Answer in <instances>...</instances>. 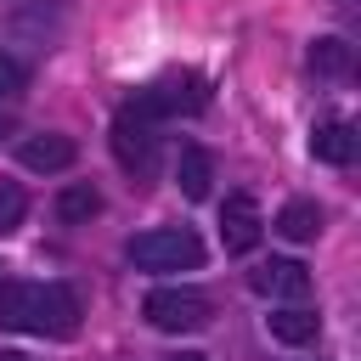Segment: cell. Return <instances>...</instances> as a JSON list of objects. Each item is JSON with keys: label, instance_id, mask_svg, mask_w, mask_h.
<instances>
[{"label": "cell", "instance_id": "4fadbf2b", "mask_svg": "<svg viewBox=\"0 0 361 361\" xmlns=\"http://www.w3.org/2000/svg\"><path fill=\"white\" fill-rule=\"evenodd\" d=\"M355 68V51H350V39H338V34H322L316 45H310V73H322V79H344Z\"/></svg>", "mask_w": 361, "mask_h": 361}, {"label": "cell", "instance_id": "ba28073f", "mask_svg": "<svg viewBox=\"0 0 361 361\" xmlns=\"http://www.w3.org/2000/svg\"><path fill=\"white\" fill-rule=\"evenodd\" d=\"M355 124H344V118H327V124H316L310 130V158L316 164H333V169H344V164H355Z\"/></svg>", "mask_w": 361, "mask_h": 361}, {"label": "cell", "instance_id": "5b68a950", "mask_svg": "<svg viewBox=\"0 0 361 361\" xmlns=\"http://www.w3.org/2000/svg\"><path fill=\"white\" fill-rule=\"evenodd\" d=\"M259 231H265L259 203H254L248 192H231V197L220 203V243H226V254H248V248L259 243Z\"/></svg>", "mask_w": 361, "mask_h": 361}, {"label": "cell", "instance_id": "8fae6325", "mask_svg": "<svg viewBox=\"0 0 361 361\" xmlns=\"http://www.w3.org/2000/svg\"><path fill=\"white\" fill-rule=\"evenodd\" d=\"M73 158H79V147H73L68 135H28V141H23V164H28V169H39V175L68 169Z\"/></svg>", "mask_w": 361, "mask_h": 361}, {"label": "cell", "instance_id": "7c38bea8", "mask_svg": "<svg viewBox=\"0 0 361 361\" xmlns=\"http://www.w3.org/2000/svg\"><path fill=\"white\" fill-rule=\"evenodd\" d=\"M102 214V192L90 186V180H68L62 192H56V220L62 226H85V220H96Z\"/></svg>", "mask_w": 361, "mask_h": 361}, {"label": "cell", "instance_id": "8992f818", "mask_svg": "<svg viewBox=\"0 0 361 361\" xmlns=\"http://www.w3.org/2000/svg\"><path fill=\"white\" fill-rule=\"evenodd\" d=\"M34 333H45V338H73V333H79V293L62 288V282H45L39 299H34Z\"/></svg>", "mask_w": 361, "mask_h": 361}, {"label": "cell", "instance_id": "277c9868", "mask_svg": "<svg viewBox=\"0 0 361 361\" xmlns=\"http://www.w3.org/2000/svg\"><path fill=\"white\" fill-rule=\"evenodd\" d=\"M113 158H118V169L135 175V180H152V169H158V135H152V124L135 118L130 107L113 118Z\"/></svg>", "mask_w": 361, "mask_h": 361}, {"label": "cell", "instance_id": "9a60e30c", "mask_svg": "<svg viewBox=\"0 0 361 361\" xmlns=\"http://www.w3.org/2000/svg\"><path fill=\"white\" fill-rule=\"evenodd\" d=\"M276 231H282V237H288V243H310V237H316V231H322V209H316V203H305V197H299V203H288V209H282V214H276Z\"/></svg>", "mask_w": 361, "mask_h": 361}, {"label": "cell", "instance_id": "ac0fdd59", "mask_svg": "<svg viewBox=\"0 0 361 361\" xmlns=\"http://www.w3.org/2000/svg\"><path fill=\"white\" fill-rule=\"evenodd\" d=\"M169 361H209V355H197V350H180V355H169Z\"/></svg>", "mask_w": 361, "mask_h": 361}, {"label": "cell", "instance_id": "9c48e42d", "mask_svg": "<svg viewBox=\"0 0 361 361\" xmlns=\"http://www.w3.org/2000/svg\"><path fill=\"white\" fill-rule=\"evenodd\" d=\"M265 327H271V338H276V344H316L322 316H316V310H305V305H288V310H271V316H265Z\"/></svg>", "mask_w": 361, "mask_h": 361}, {"label": "cell", "instance_id": "2e32d148", "mask_svg": "<svg viewBox=\"0 0 361 361\" xmlns=\"http://www.w3.org/2000/svg\"><path fill=\"white\" fill-rule=\"evenodd\" d=\"M23 214H28V192L17 180H0V231H17Z\"/></svg>", "mask_w": 361, "mask_h": 361}, {"label": "cell", "instance_id": "3957f363", "mask_svg": "<svg viewBox=\"0 0 361 361\" xmlns=\"http://www.w3.org/2000/svg\"><path fill=\"white\" fill-rule=\"evenodd\" d=\"M147 322L158 327V333H197V327H209V293H197V288H152L147 293Z\"/></svg>", "mask_w": 361, "mask_h": 361}, {"label": "cell", "instance_id": "e0dca14e", "mask_svg": "<svg viewBox=\"0 0 361 361\" xmlns=\"http://www.w3.org/2000/svg\"><path fill=\"white\" fill-rule=\"evenodd\" d=\"M23 85H28V68H23L17 56H6V51H0V96H17Z\"/></svg>", "mask_w": 361, "mask_h": 361}, {"label": "cell", "instance_id": "ffe728a7", "mask_svg": "<svg viewBox=\"0 0 361 361\" xmlns=\"http://www.w3.org/2000/svg\"><path fill=\"white\" fill-rule=\"evenodd\" d=\"M0 361H28V355L23 350H0Z\"/></svg>", "mask_w": 361, "mask_h": 361}, {"label": "cell", "instance_id": "52a82bcc", "mask_svg": "<svg viewBox=\"0 0 361 361\" xmlns=\"http://www.w3.org/2000/svg\"><path fill=\"white\" fill-rule=\"evenodd\" d=\"M248 288L265 293V299H305L310 293V271L299 259H265L248 271Z\"/></svg>", "mask_w": 361, "mask_h": 361}, {"label": "cell", "instance_id": "d6986e66", "mask_svg": "<svg viewBox=\"0 0 361 361\" xmlns=\"http://www.w3.org/2000/svg\"><path fill=\"white\" fill-rule=\"evenodd\" d=\"M6 135H11V113L0 107V141H6Z\"/></svg>", "mask_w": 361, "mask_h": 361}, {"label": "cell", "instance_id": "7a4b0ae2", "mask_svg": "<svg viewBox=\"0 0 361 361\" xmlns=\"http://www.w3.org/2000/svg\"><path fill=\"white\" fill-rule=\"evenodd\" d=\"M203 107H209V90H203V79H197V73H169V79L147 85V90L130 102V113H135V118H147V124L175 118V113H203Z\"/></svg>", "mask_w": 361, "mask_h": 361}, {"label": "cell", "instance_id": "30bf717a", "mask_svg": "<svg viewBox=\"0 0 361 361\" xmlns=\"http://www.w3.org/2000/svg\"><path fill=\"white\" fill-rule=\"evenodd\" d=\"M34 299H39V282H0V327L34 333Z\"/></svg>", "mask_w": 361, "mask_h": 361}, {"label": "cell", "instance_id": "5bb4252c", "mask_svg": "<svg viewBox=\"0 0 361 361\" xmlns=\"http://www.w3.org/2000/svg\"><path fill=\"white\" fill-rule=\"evenodd\" d=\"M175 180H180V192H186V197H209L214 158H209L203 147H180V158H175Z\"/></svg>", "mask_w": 361, "mask_h": 361}, {"label": "cell", "instance_id": "6da1fadb", "mask_svg": "<svg viewBox=\"0 0 361 361\" xmlns=\"http://www.w3.org/2000/svg\"><path fill=\"white\" fill-rule=\"evenodd\" d=\"M130 265H141V271H197L203 243L186 226H152V231L130 237Z\"/></svg>", "mask_w": 361, "mask_h": 361}, {"label": "cell", "instance_id": "44dd1931", "mask_svg": "<svg viewBox=\"0 0 361 361\" xmlns=\"http://www.w3.org/2000/svg\"><path fill=\"white\" fill-rule=\"evenodd\" d=\"M338 6H355V0H338Z\"/></svg>", "mask_w": 361, "mask_h": 361}]
</instances>
